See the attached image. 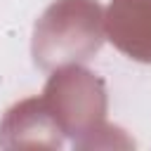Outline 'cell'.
<instances>
[{"instance_id":"cell-1","label":"cell","mask_w":151,"mask_h":151,"mask_svg":"<svg viewBox=\"0 0 151 151\" xmlns=\"http://www.w3.org/2000/svg\"><path fill=\"white\" fill-rule=\"evenodd\" d=\"M106 28L125 54L151 61V0H113Z\"/></svg>"}]
</instances>
